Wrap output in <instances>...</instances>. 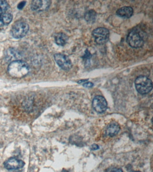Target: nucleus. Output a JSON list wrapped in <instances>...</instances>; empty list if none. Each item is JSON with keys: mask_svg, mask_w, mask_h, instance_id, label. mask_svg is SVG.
Masks as SVG:
<instances>
[{"mask_svg": "<svg viewBox=\"0 0 153 172\" xmlns=\"http://www.w3.org/2000/svg\"><path fill=\"white\" fill-rule=\"evenodd\" d=\"M8 72L14 78H23L28 74L29 67L28 64L22 61L16 60L11 62L8 67Z\"/></svg>", "mask_w": 153, "mask_h": 172, "instance_id": "f257e3e1", "label": "nucleus"}, {"mask_svg": "<svg viewBox=\"0 0 153 172\" xmlns=\"http://www.w3.org/2000/svg\"><path fill=\"white\" fill-rule=\"evenodd\" d=\"M136 91L141 94L148 93L153 88L152 82L150 79L145 76H139L135 81Z\"/></svg>", "mask_w": 153, "mask_h": 172, "instance_id": "f03ea898", "label": "nucleus"}, {"mask_svg": "<svg viewBox=\"0 0 153 172\" xmlns=\"http://www.w3.org/2000/svg\"><path fill=\"white\" fill-rule=\"evenodd\" d=\"M8 3L5 1H0V27L8 25L13 20V15L9 12Z\"/></svg>", "mask_w": 153, "mask_h": 172, "instance_id": "7ed1b4c3", "label": "nucleus"}, {"mask_svg": "<svg viewBox=\"0 0 153 172\" xmlns=\"http://www.w3.org/2000/svg\"><path fill=\"white\" fill-rule=\"evenodd\" d=\"M29 29V26L26 22L19 21L13 25L11 28V35L14 38L21 39L27 34Z\"/></svg>", "mask_w": 153, "mask_h": 172, "instance_id": "20e7f679", "label": "nucleus"}, {"mask_svg": "<svg viewBox=\"0 0 153 172\" xmlns=\"http://www.w3.org/2000/svg\"><path fill=\"white\" fill-rule=\"evenodd\" d=\"M127 42L129 46L134 48H138L143 46L144 39L143 36L137 30L131 31L128 35Z\"/></svg>", "mask_w": 153, "mask_h": 172, "instance_id": "39448f33", "label": "nucleus"}, {"mask_svg": "<svg viewBox=\"0 0 153 172\" xmlns=\"http://www.w3.org/2000/svg\"><path fill=\"white\" fill-rule=\"evenodd\" d=\"M92 35L96 42L99 45H102L105 44L108 40L109 33L107 29L99 27L94 30Z\"/></svg>", "mask_w": 153, "mask_h": 172, "instance_id": "423d86ee", "label": "nucleus"}, {"mask_svg": "<svg viewBox=\"0 0 153 172\" xmlns=\"http://www.w3.org/2000/svg\"><path fill=\"white\" fill-rule=\"evenodd\" d=\"M92 106L95 111L99 113H104L107 108V103L105 98L101 95H97L93 99Z\"/></svg>", "mask_w": 153, "mask_h": 172, "instance_id": "0eeeda50", "label": "nucleus"}, {"mask_svg": "<svg viewBox=\"0 0 153 172\" xmlns=\"http://www.w3.org/2000/svg\"><path fill=\"white\" fill-rule=\"evenodd\" d=\"M54 60L58 66L62 69L68 70L72 68L73 64L69 58L62 54H56L54 56Z\"/></svg>", "mask_w": 153, "mask_h": 172, "instance_id": "6e6552de", "label": "nucleus"}, {"mask_svg": "<svg viewBox=\"0 0 153 172\" xmlns=\"http://www.w3.org/2000/svg\"><path fill=\"white\" fill-rule=\"evenodd\" d=\"M25 163L21 160L11 157L6 160L4 163V167L8 170H15L22 168Z\"/></svg>", "mask_w": 153, "mask_h": 172, "instance_id": "1a4fd4ad", "label": "nucleus"}, {"mask_svg": "<svg viewBox=\"0 0 153 172\" xmlns=\"http://www.w3.org/2000/svg\"><path fill=\"white\" fill-rule=\"evenodd\" d=\"M50 1H41L35 0L33 1L31 3V7L32 10L35 11H43L48 9L51 5Z\"/></svg>", "mask_w": 153, "mask_h": 172, "instance_id": "9d476101", "label": "nucleus"}, {"mask_svg": "<svg viewBox=\"0 0 153 172\" xmlns=\"http://www.w3.org/2000/svg\"><path fill=\"white\" fill-rule=\"evenodd\" d=\"M133 10L131 7H123L118 9L116 14L118 16L123 19H128L133 15Z\"/></svg>", "mask_w": 153, "mask_h": 172, "instance_id": "9b49d317", "label": "nucleus"}, {"mask_svg": "<svg viewBox=\"0 0 153 172\" xmlns=\"http://www.w3.org/2000/svg\"><path fill=\"white\" fill-rule=\"evenodd\" d=\"M120 127L116 123H111L109 125L106 130V134L109 137H113L116 135L120 132Z\"/></svg>", "mask_w": 153, "mask_h": 172, "instance_id": "f8f14e48", "label": "nucleus"}, {"mask_svg": "<svg viewBox=\"0 0 153 172\" xmlns=\"http://www.w3.org/2000/svg\"><path fill=\"white\" fill-rule=\"evenodd\" d=\"M54 40L58 46H64L67 42L68 37L63 33H59L55 35Z\"/></svg>", "mask_w": 153, "mask_h": 172, "instance_id": "ddd939ff", "label": "nucleus"}, {"mask_svg": "<svg viewBox=\"0 0 153 172\" xmlns=\"http://www.w3.org/2000/svg\"><path fill=\"white\" fill-rule=\"evenodd\" d=\"M96 16V13L94 10H89L85 14V18L87 22L93 23L94 22Z\"/></svg>", "mask_w": 153, "mask_h": 172, "instance_id": "4468645a", "label": "nucleus"}, {"mask_svg": "<svg viewBox=\"0 0 153 172\" xmlns=\"http://www.w3.org/2000/svg\"><path fill=\"white\" fill-rule=\"evenodd\" d=\"M94 86V84L92 82H86L85 83H83V86L87 88H90L93 87Z\"/></svg>", "mask_w": 153, "mask_h": 172, "instance_id": "2eb2a0df", "label": "nucleus"}, {"mask_svg": "<svg viewBox=\"0 0 153 172\" xmlns=\"http://www.w3.org/2000/svg\"><path fill=\"white\" fill-rule=\"evenodd\" d=\"M26 2L25 1H21V2H20L18 5V8L19 9H22L24 7H25V5H26Z\"/></svg>", "mask_w": 153, "mask_h": 172, "instance_id": "dca6fc26", "label": "nucleus"}, {"mask_svg": "<svg viewBox=\"0 0 153 172\" xmlns=\"http://www.w3.org/2000/svg\"><path fill=\"white\" fill-rule=\"evenodd\" d=\"M111 172H123L121 169L120 168H115V169H113Z\"/></svg>", "mask_w": 153, "mask_h": 172, "instance_id": "f3484780", "label": "nucleus"}, {"mask_svg": "<svg viewBox=\"0 0 153 172\" xmlns=\"http://www.w3.org/2000/svg\"><path fill=\"white\" fill-rule=\"evenodd\" d=\"M99 147L97 145H94L92 146V149L93 150H97V149H99Z\"/></svg>", "mask_w": 153, "mask_h": 172, "instance_id": "a211bd4d", "label": "nucleus"}, {"mask_svg": "<svg viewBox=\"0 0 153 172\" xmlns=\"http://www.w3.org/2000/svg\"><path fill=\"white\" fill-rule=\"evenodd\" d=\"M88 80H82L79 81L78 82V83H85V82H86L88 81Z\"/></svg>", "mask_w": 153, "mask_h": 172, "instance_id": "6ab92c4d", "label": "nucleus"}, {"mask_svg": "<svg viewBox=\"0 0 153 172\" xmlns=\"http://www.w3.org/2000/svg\"><path fill=\"white\" fill-rule=\"evenodd\" d=\"M140 172V171H132V172Z\"/></svg>", "mask_w": 153, "mask_h": 172, "instance_id": "aec40b11", "label": "nucleus"}]
</instances>
